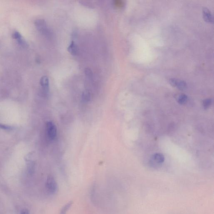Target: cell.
<instances>
[{"label": "cell", "instance_id": "9a60e30c", "mask_svg": "<svg viewBox=\"0 0 214 214\" xmlns=\"http://www.w3.org/2000/svg\"><path fill=\"white\" fill-rule=\"evenodd\" d=\"M12 37H13V39L17 40H18L19 39L22 38V36L19 32H15L14 33H13Z\"/></svg>", "mask_w": 214, "mask_h": 214}, {"label": "cell", "instance_id": "4fadbf2b", "mask_svg": "<svg viewBox=\"0 0 214 214\" xmlns=\"http://www.w3.org/2000/svg\"><path fill=\"white\" fill-rule=\"evenodd\" d=\"M212 103V100L211 99H206L204 100L203 105L205 109H208L210 107Z\"/></svg>", "mask_w": 214, "mask_h": 214}, {"label": "cell", "instance_id": "52a82bcc", "mask_svg": "<svg viewBox=\"0 0 214 214\" xmlns=\"http://www.w3.org/2000/svg\"><path fill=\"white\" fill-rule=\"evenodd\" d=\"M68 51L72 55H76L78 52V46L73 41H72L70 43L68 47Z\"/></svg>", "mask_w": 214, "mask_h": 214}, {"label": "cell", "instance_id": "8fae6325", "mask_svg": "<svg viewBox=\"0 0 214 214\" xmlns=\"http://www.w3.org/2000/svg\"><path fill=\"white\" fill-rule=\"evenodd\" d=\"M91 99V94L88 91H85L82 92V100L84 102H88L90 101Z\"/></svg>", "mask_w": 214, "mask_h": 214}, {"label": "cell", "instance_id": "277c9868", "mask_svg": "<svg viewBox=\"0 0 214 214\" xmlns=\"http://www.w3.org/2000/svg\"><path fill=\"white\" fill-rule=\"evenodd\" d=\"M169 83L172 86L177 87L180 90H183L187 88V84L182 80H177L175 78L170 79L169 80Z\"/></svg>", "mask_w": 214, "mask_h": 214}, {"label": "cell", "instance_id": "8992f818", "mask_svg": "<svg viewBox=\"0 0 214 214\" xmlns=\"http://www.w3.org/2000/svg\"><path fill=\"white\" fill-rule=\"evenodd\" d=\"M203 16L204 19L207 22L212 23L213 22V18L211 12L207 8L205 7L203 9Z\"/></svg>", "mask_w": 214, "mask_h": 214}, {"label": "cell", "instance_id": "2e32d148", "mask_svg": "<svg viewBox=\"0 0 214 214\" xmlns=\"http://www.w3.org/2000/svg\"><path fill=\"white\" fill-rule=\"evenodd\" d=\"M11 128H12V127L10 126L5 125L2 124L0 123V129L8 130H10Z\"/></svg>", "mask_w": 214, "mask_h": 214}, {"label": "cell", "instance_id": "7a4b0ae2", "mask_svg": "<svg viewBox=\"0 0 214 214\" xmlns=\"http://www.w3.org/2000/svg\"><path fill=\"white\" fill-rule=\"evenodd\" d=\"M45 187L47 192L50 195H55L57 192L58 186L54 177L49 176L46 181Z\"/></svg>", "mask_w": 214, "mask_h": 214}, {"label": "cell", "instance_id": "30bf717a", "mask_svg": "<svg viewBox=\"0 0 214 214\" xmlns=\"http://www.w3.org/2000/svg\"><path fill=\"white\" fill-rule=\"evenodd\" d=\"M187 100L188 97L184 94L179 95L177 97V102L180 105L185 104L187 102Z\"/></svg>", "mask_w": 214, "mask_h": 214}, {"label": "cell", "instance_id": "5b68a950", "mask_svg": "<svg viewBox=\"0 0 214 214\" xmlns=\"http://www.w3.org/2000/svg\"><path fill=\"white\" fill-rule=\"evenodd\" d=\"M40 83L43 93L47 94L48 92L49 89V80L48 77L46 76L42 77L40 79Z\"/></svg>", "mask_w": 214, "mask_h": 214}, {"label": "cell", "instance_id": "6da1fadb", "mask_svg": "<svg viewBox=\"0 0 214 214\" xmlns=\"http://www.w3.org/2000/svg\"><path fill=\"white\" fill-rule=\"evenodd\" d=\"M34 24L39 32L44 36L48 38L52 37L53 34L52 30L48 27L45 20L43 19H38L36 20Z\"/></svg>", "mask_w": 214, "mask_h": 214}, {"label": "cell", "instance_id": "ac0fdd59", "mask_svg": "<svg viewBox=\"0 0 214 214\" xmlns=\"http://www.w3.org/2000/svg\"><path fill=\"white\" fill-rule=\"evenodd\" d=\"M20 214H30V213L27 209H23L21 210Z\"/></svg>", "mask_w": 214, "mask_h": 214}, {"label": "cell", "instance_id": "5bb4252c", "mask_svg": "<svg viewBox=\"0 0 214 214\" xmlns=\"http://www.w3.org/2000/svg\"><path fill=\"white\" fill-rule=\"evenodd\" d=\"M85 75L89 78H92L93 74H92V72L91 69L89 68H86L85 70Z\"/></svg>", "mask_w": 214, "mask_h": 214}, {"label": "cell", "instance_id": "d6986e66", "mask_svg": "<svg viewBox=\"0 0 214 214\" xmlns=\"http://www.w3.org/2000/svg\"><path fill=\"white\" fill-rule=\"evenodd\" d=\"M82 4H83V5H85V6H88V7H92V5H91L90 3H87L86 2H82Z\"/></svg>", "mask_w": 214, "mask_h": 214}, {"label": "cell", "instance_id": "7c38bea8", "mask_svg": "<svg viewBox=\"0 0 214 214\" xmlns=\"http://www.w3.org/2000/svg\"><path fill=\"white\" fill-rule=\"evenodd\" d=\"M28 164L27 169L30 174H33L35 170V163L33 161H29Z\"/></svg>", "mask_w": 214, "mask_h": 214}, {"label": "cell", "instance_id": "ba28073f", "mask_svg": "<svg viewBox=\"0 0 214 214\" xmlns=\"http://www.w3.org/2000/svg\"><path fill=\"white\" fill-rule=\"evenodd\" d=\"M153 159L158 164H162L164 161L165 158L163 155L160 153L154 154L153 156Z\"/></svg>", "mask_w": 214, "mask_h": 214}, {"label": "cell", "instance_id": "9c48e42d", "mask_svg": "<svg viewBox=\"0 0 214 214\" xmlns=\"http://www.w3.org/2000/svg\"><path fill=\"white\" fill-rule=\"evenodd\" d=\"M72 204H73V202L72 201H70L69 202L67 203L60 209V214H67L69 209L72 207Z\"/></svg>", "mask_w": 214, "mask_h": 214}, {"label": "cell", "instance_id": "3957f363", "mask_svg": "<svg viewBox=\"0 0 214 214\" xmlns=\"http://www.w3.org/2000/svg\"><path fill=\"white\" fill-rule=\"evenodd\" d=\"M47 134L49 139L51 140H54L56 137L57 129L56 126L52 121H48L46 124Z\"/></svg>", "mask_w": 214, "mask_h": 214}, {"label": "cell", "instance_id": "e0dca14e", "mask_svg": "<svg viewBox=\"0 0 214 214\" xmlns=\"http://www.w3.org/2000/svg\"><path fill=\"white\" fill-rule=\"evenodd\" d=\"M114 4L115 6H117V7H121L123 5V3H122L121 1H115Z\"/></svg>", "mask_w": 214, "mask_h": 214}]
</instances>
